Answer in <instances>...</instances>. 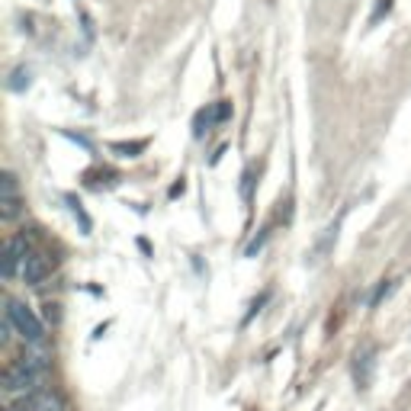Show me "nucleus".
<instances>
[{
    "label": "nucleus",
    "instance_id": "nucleus-1",
    "mask_svg": "<svg viewBox=\"0 0 411 411\" xmlns=\"http://www.w3.org/2000/svg\"><path fill=\"white\" fill-rule=\"evenodd\" d=\"M49 373V360L45 357H19L17 363H10L3 373V392L7 395H33L35 386L45 379Z\"/></svg>",
    "mask_w": 411,
    "mask_h": 411
},
{
    "label": "nucleus",
    "instance_id": "nucleus-2",
    "mask_svg": "<svg viewBox=\"0 0 411 411\" xmlns=\"http://www.w3.org/2000/svg\"><path fill=\"white\" fill-rule=\"evenodd\" d=\"M3 305H7V309H3V319L13 325V331H17L29 347H42L45 344V325L39 321V315L26 303H17V299H7Z\"/></svg>",
    "mask_w": 411,
    "mask_h": 411
},
{
    "label": "nucleus",
    "instance_id": "nucleus-3",
    "mask_svg": "<svg viewBox=\"0 0 411 411\" xmlns=\"http://www.w3.org/2000/svg\"><path fill=\"white\" fill-rule=\"evenodd\" d=\"M19 212H23V196H19L17 174L7 170L3 180H0V218H3V222H13V218H19Z\"/></svg>",
    "mask_w": 411,
    "mask_h": 411
},
{
    "label": "nucleus",
    "instance_id": "nucleus-4",
    "mask_svg": "<svg viewBox=\"0 0 411 411\" xmlns=\"http://www.w3.org/2000/svg\"><path fill=\"white\" fill-rule=\"evenodd\" d=\"M26 257H29V241H26V235H13L7 241V248H3V277L17 280L19 273H23Z\"/></svg>",
    "mask_w": 411,
    "mask_h": 411
},
{
    "label": "nucleus",
    "instance_id": "nucleus-5",
    "mask_svg": "<svg viewBox=\"0 0 411 411\" xmlns=\"http://www.w3.org/2000/svg\"><path fill=\"white\" fill-rule=\"evenodd\" d=\"M225 119H232V103H228V100L212 103L209 109H200V113H196L193 135H196V138H202V135L209 132V129L216 126V122H225Z\"/></svg>",
    "mask_w": 411,
    "mask_h": 411
},
{
    "label": "nucleus",
    "instance_id": "nucleus-6",
    "mask_svg": "<svg viewBox=\"0 0 411 411\" xmlns=\"http://www.w3.org/2000/svg\"><path fill=\"white\" fill-rule=\"evenodd\" d=\"M373 366H376V347L363 344L360 350L353 353V382L357 389H366L369 379H373Z\"/></svg>",
    "mask_w": 411,
    "mask_h": 411
},
{
    "label": "nucleus",
    "instance_id": "nucleus-7",
    "mask_svg": "<svg viewBox=\"0 0 411 411\" xmlns=\"http://www.w3.org/2000/svg\"><path fill=\"white\" fill-rule=\"evenodd\" d=\"M49 273H51L49 254L29 251V257H26V264H23V273H19V280H23V283H29V286H39L45 277H49Z\"/></svg>",
    "mask_w": 411,
    "mask_h": 411
},
{
    "label": "nucleus",
    "instance_id": "nucleus-8",
    "mask_svg": "<svg viewBox=\"0 0 411 411\" xmlns=\"http://www.w3.org/2000/svg\"><path fill=\"white\" fill-rule=\"evenodd\" d=\"M35 411H65L58 392H35Z\"/></svg>",
    "mask_w": 411,
    "mask_h": 411
},
{
    "label": "nucleus",
    "instance_id": "nucleus-9",
    "mask_svg": "<svg viewBox=\"0 0 411 411\" xmlns=\"http://www.w3.org/2000/svg\"><path fill=\"white\" fill-rule=\"evenodd\" d=\"M109 148H113V152H119L122 158H138V152H145V148H148V138H138V142H113Z\"/></svg>",
    "mask_w": 411,
    "mask_h": 411
},
{
    "label": "nucleus",
    "instance_id": "nucleus-10",
    "mask_svg": "<svg viewBox=\"0 0 411 411\" xmlns=\"http://www.w3.org/2000/svg\"><path fill=\"white\" fill-rule=\"evenodd\" d=\"M65 202H67V209L74 212V218H81V228H84V235H90V228H93V222H90V216H87L84 209H81V202L74 200V196H65Z\"/></svg>",
    "mask_w": 411,
    "mask_h": 411
},
{
    "label": "nucleus",
    "instance_id": "nucleus-11",
    "mask_svg": "<svg viewBox=\"0 0 411 411\" xmlns=\"http://www.w3.org/2000/svg\"><path fill=\"white\" fill-rule=\"evenodd\" d=\"M29 84H33V71L29 67H17L13 77H10V90H26Z\"/></svg>",
    "mask_w": 411,
    "mask_h": 411
},
{
    "label": "nucleus",
    "instance_id": "nucleus-12",
    "mask_svg": "<svg viewBox=\"0 0 411 411\" xmlns=\"http://www.w3.org/2000/svg\"><path fill=\"white\" fill-rule=\"evenodd\" d=\"M392 289H395L392 280H382V283L376 286V293L369 296V309H376V305L382 303V299H389V296H392Z\"/></svg>",
    "mask_w": 411,
    "mask_h": 411
},
{
    "label": "nucleus",
    "instance_id": "nucleus-13",
    "mask_svg": "<svg viewBox=\"0 0 411 411\" xmlns=\"http://www.w3.org/2000/svg\"><path fill=\"white\" fill-rule=\"evenodd\" d=\"M251 190H254V170L248 168V170L241 174V200H244V202H251Z\"/></svg>",
    "mask_w": 411,
    "mask_h": 411
},
{
    "label": "nucleus",
    "instance_id": "nucleus-14",
    "mask_svg": "<svg viewBox=\"0 0 411 411\" xmlns=\"http://www.w3.org/2000/svg\"><path fill=\"white\" fill-rule=\"evenodd\" d=\"M392 10V0H379L376 10H373V17H369V26H376L379 19H382V13H389Z\"/></svg>",
    "mask_w": 411,
    "mask_h": 411
}]
</instances>
